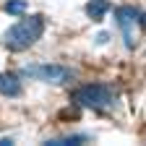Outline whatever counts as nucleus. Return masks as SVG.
<instances>
[{"label":"nucleus","mask_w":146,"mask_h":146,"mask_svg":"<svg viewBox=\"0 0 146 146\" xmlns=\"http://www.w3.org/2000/svg\"><path fill=\"white\" fill-rule=\"evenodd\" d=\"M42 31H44V18L42 16H26V18H21L18 24H13L5 31L3 44L8 50H13V52H24L31 44H36V39L42 36Z\"/></svg>","instance_id":"f257e3e1"},{"label":"nucleus","mask_w":146,"mask_h":146,"mask_svg":"<svg viewBox=\"0 0 146 146\" xmlns=\"http://www.w3.org/2000/svg\"><path fill=\"white\" fill-rule=\"evenodd\" d=\"M73 102L86 110H97V112H107L117 102V91L110 84H86L73 91Z\"/></svg>","instance_id":"f03ea898"},{"label":"nucleus","mask_w":146,"mask_h":146,"mask_svg":"<svg viewBox=\"0 0 146 146\" xmlns=\"http://www.w3.org/2000/svg\"><path fill=\"white\" fill-rule=\"evenodd\" d=\"M21 76L44 81V84H68L76 78V70L65 68V65H55V63H44V65H26L21 70Z\"/></svg>","instance_id":"7ed1b4c3"},{"label":"nucleus","mask_w":146,"mask_h":146,"mask_svg":"<svg viewBox=\"0 0 146 146\" xmlns=\"http://www.w3.org/2000/svg\"><path fill=\"white\" fill-rule=\"evenodd\" d=\"M115 21H117V26H120V31H123V36H125V44L128 47H133V26L138 24V11L136 8H115Z\"/></svg>","instance_id":"20e7f679"},{"label":"nucleus","mask_w":146,"mask_h":146,"mask_svg":"<svg viewBox=\"0 0 146 146\" xmlns=\"http://www.w3.org/2000/svg\"><path fill=\"white\" fill-rule=\"evenodd\" d=\"M0 94H5V97L21 94V81H18L16 73H0Z\"/></svg>","instance_id":"39448f33"},{"label":"nucleus","mask_w":146,"mask_h":146,"mask_svg":"<svg viewBox=\"0 0 146 146\" xmlns=\"http://www.w3.org/2000/svg\"><path fill=\"white\" fill-rule=\"evenodd\" d=\"M110 8L112 5H110L107 0H89L86 3V16L91 18V21H102V18L110 13Z\"/></svg>","instance_id":"423d86ee"},{"label":"nucleus","mask_w":146,"mask_h":146,"mask_svg":"<svg viewBox=\"0 0 146 146\" xmlns=\"http://www.w3.org/2000/svg\"><path fill=\"white\" fill-rule=\"evenodd\" d=\"M89 141V136H81V133H76V136H60V138H50L47 141V146H76V143H86Z\"/></svg>","instance_id":"0eeeda50"},{"label":"nucleus","mask_w":146,"mask_h":146,"mask_svg":"<svg viewBox=\"0 0 146 146\" xmlns=\"http://www.w3.org/2000/svg\"><path fill=\"white\" fill-rule=\"evenodd\" d=\"M3 8H5V13H13V16H24L26 13V3L24 0H8Z\"/></svg>","instance_id":"6e6552de"},{"label":"nucleus","mask_w":146,"mask_h":146,"mask_svg":"<svg viewBox=\"0 0 146 146\" xmlns=\"http://www.w3.org/2000/svg\"><path fill=\"white\" fill-rule=\"evenodd\" d=\"M138 26L146 29V13H138Z\"/></svg>","instance_id":"1a4fd4ad"}]
</instances>
